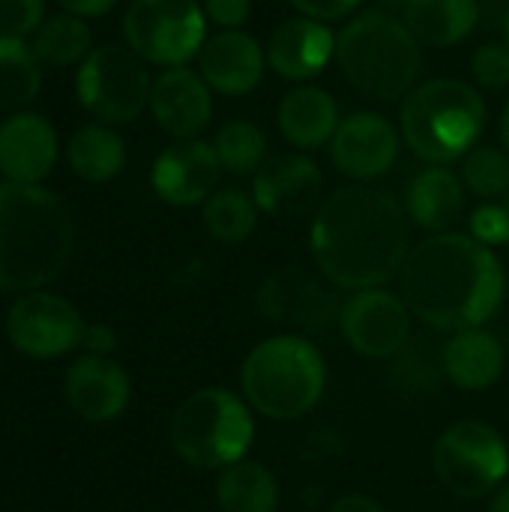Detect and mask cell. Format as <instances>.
Listing matches in <instances>:
<instances>
[{
    "label": "cell",
    "instance_id": "obj_1",
    "mask_svg": "<svg viewBox=\"0 0 509 512\" xmlns=\"http://www.w3.org/2000/svg\"><path fill=\"white\" fill-rule=\"evenodd\" d=\"M309 246L318 273L333 288L351 294L384 288L411 252V219L390 189L348 183L318 204Z\"/></svg>",
    "mask_w": 509,
    "mask_h": 512
},
{
    "label": "cell",
    "instance_id": "obj_2",
    "mask_svg": "<svg viewBox=\"0 0 509 512\" xmlns=\"http://www.w3.org/2000/svg\"><path fill=\"white\" fill-rule=\"evenodd\" d=\"M411 312L435 330L483 327L504 303L507 273L495 249L444 231L417 243L399 273Z\"/></svg>",
    "mask_w": 509,
    "mask_h": 512
},
{
    "label": "cell",
    "instance_id": "obj_3",
    "mask_svg": "<svg viewBox=\"0 0 509 512\" xmlns=\"http://www.w3.org/2000/svg\"><path fill=\"white\" fill-rule=\"evenodd\" d=\"M75 249V222L63 201L33 183H0V288L39 291Z\"/></svg>",
    "mask_w": 509,
    "mask_h": 512
},
{
    "label": "cell",
    "instance_id": "obj_4",
    "mask_svg": "<svg viewBox=\"0 0 509 512\" xmlns=\"http://www.w3.org/2000/svg\"><path fill=\"white\" fill-rule=\"evenodd\" d=\"M336 60L345 81L375 102H399L423 72V51L402 15L381 6L357 12L336 36Z\"/></svg>",
    "mask_w": 509,
    "mask_h": 512
},
{
    "label": "cell",
    "instance_id": "obj_5",
    "mask_svg": "<svg viewBox=\"0 0 509 512\" xmlns=\"http://www.w3.org/2000/svg\"><path fill=\"white\" fill-rule=\"evenodd\" d=\"M486 129V102L462 78H432L417 84L399 111L402 141L426 165H453L465 159Z\"/></svg>",
    "mask_w": 509,
    "mask_h": 512
},
{
    "label": "cell",
    "instance_id": "obj_6",
    "mask_svg": "<svg viewBox=\"0 0 509 512\" xmlns=\"http://www.w3.org/2000/svg\"><path fill=\"white\" fill-rule=\"evenodd\" d=\"M243 399L267 420H300L324 396L327 363L303 336L282 333L258 342L240 369Z\"/></svg>",
    "mask_w": 509,
    "mask_h": 512
},
{
    "label": "cell",
    "instance_id": "obj_7",
    "mask_svg": "<svg viewBox=\"0 0 509 512\" xmlns=\"http://www.w3.org/2000/svg\"><path fill=\"white\" fill-rule=\"evenodd\" d=\"M252 441L255 420L249 402L222 387L192 393L171 417L174 453L201 471H222L246 459Z\"/></svg>",
    "mask_w": 509,
    "mask_h": 512
},
{
    "label": "cell",
    "instance_id": "obj_8",
    "mask_svg": "<svg viewBox=\"0 0 509 512\" xmlns=\"http://www.w3.org/2000/svg\"><path fill=\"white\" fill-rule=\"evenodd\" d=\"M432 471L453 498L480 501L507 483V441L489 423H453L432 447Z\"/></svg>",
    "mask_w": 509,
    "mask_h": 512
},
{
    "label": "cell",
    "instance_id": "obj_9",
    "mask_svg": "<svg viewBox=\"0 0 509 512\" xmlns=\"http://www.w3.org/2000/svg\"><path fill=\"white\" fill-rule=\"evenodd\" d=\"M150 87L153 78L129 45H96L75 75L81 108L105 126L138 120L150 108Z\"/></svg>",
    "mask_w": 509,
    "mask_h": 512
},
{
    "label": "cell",
    "instance_id": "obj_10",
    "mask_svg": "<svg viewBox=\"0 0 509 512\" xmlns=\"http://www.w3.org/2000/svg\"><path fill=\"white\" fill-rule=\"evenodd\" d=\"M126 45L165 69L186 66L207 39V15L198 0H132L123 15Z\"/></svg>",
    "mask_w": 509,
    "mask_h": 512
},
{
    "label": "cell",
    "instance_id": "obj_11",
    "mask_svg": "<svg viewBox=\"0 0 509 512\" xmlns=\"http://www.w3.org/2000/svg\"><path fill=\"white\" fill-rule=\"evenodd\" d=\"M411 306L387 288L354 291L339 312L345 342L372 360H387L405 351L411 339Z\"/></svg>",
    "mask_w": 509,
    "mask_h": 512
},
{
    "label": "cell",
    "instance_id": "obj_12",
    "mask_svg": "<svg viewBox=\"0 0 509 512\" xmlns=\"http://www.w3.org/2000/svg\"><path fill=\"white\" fill-rule=\"evenodd\" d=\"M84 330L87 327H84L81 312L69 300L57 294H45V291H30L18 297L6 318L9 342L21 354L39 357V360L69 354L72 348L84 342Z\"/></svg>",
    "mask_w": 509,
    "mask_h": 512
},
{
    "label": "cell",
    "instance_id": "obj_13",
    "mask_svg": "<svg viewBox=\"0 0 509 512\" xmlns=\"http://www.w3.org/2000/svg\"><path fill=\"white\" fill-rule=\"evenodd\" d=\"M333 282L315 276L303 264H285L270 273L258 288V309L273 324L285 327H324L339 318L342 306L330 291Z\"/></svg>",
    "mask_w": 509,
    "mask_h": 512
},
{
    "label": "cell",
    "instance_id": "obj_14",
    "mask_svg": "<svg viewBox=\"0 0 509 512\" xmlns=\"http://www.w3.org/2000/svg\"><path fill=\"white\" fill-rule=\"evenodd\" d=\"M399 147L402 132L384 114L354 111L339 120L330 138V159L354 183H372L396 165Z\"/></svg>",
    "mask_w": 509,
    "mask_h": 512
},
{
    "label": "cell",
    "instance_id": "obj_15",
    "mask_svg": "<svg viewBox=\"0 0 509 512\" xmlns=\"http://www.w3.org/2000/svg\"><path fill=\"white\" fill-rule=\"evenodd\" d=\"M222 165L210 141L189 138L168 144L150 171L153 192L171 207H195L204 204L219 183Z\"/></svg>",
    "mask_w": 509,
    "mask_h": 512
},
{
    "label": "cell",
    "instance_id": "obj_16",
    "mask_svg": "<svg viewBox=\"0 0 509 512\" xmlns=\"http://www.w3.org/2000/svg\"><path fill=\"white\" fill-rule=\"evenodd\" d=\"M324 174L306 153H285L264 162L252 180V198L273 219H300L321 201Z\"/></svg>",
    "mask_w": 509,
    "mask_h": 512
},
{
    "label": "cell",
    "instance_id": "obj_17",
    "mask_svg": "<svg viewBox=\"0 0 509 512\" xmlns=\"http://www.w3.org/2000/svg\"><path fill=\"white\" fill-rule=\"evenodd\" d=\"M210 93L213 90L195 69H189V66L165 69L162 75L153 78L150 114H153L156 126L177 141L198 138L213 117Z\"/></svg>",
    "mask_w": 509,
    "mask_h": 512
},
{
    "label": "cell",
    "instance_id": "obj_18",
    "mask_svg": "<svg viewBox=\"0 0 509 512\" xmlns=\"http://www.w3.org/2000/svg\"><path fill=\"white\" fill-rule=\"evenodd\" d=\"M195 60H198V75L207 81L213 93L246 96L264 78L267 51L246 30H219L204 39Z\"/></svg>",
    "mask_w": 509,
    "mask_h": 512
},
{
    "label": "cell",
    "instance_id": "obj_19",
    "mask_svg": "<svg viewBox=\"0 0 509 512\" xmlns=\"http://www.w3.org/2000/svg\"><path fill=\"white\" fill-rule=\"evenodd\" d=\"M57 150V132L42 114L18 111L0 123V174L9 183L39 186L51 174Z\"/></svg>",
    "mask_w": 509,
    "mask_h": 512
},
{
    "label": "cell",
    "instance_id": "obj_20",
    "mask_svg": "<svg viewBox=\"0 0 509 512\" xmlns=\"http://www.w3.org/2000/svg\"><path fill=\"white\" fill-rule=\"evenodd\" d=\"M336 57V33L315 18L282 21L267 39V66L285 81H309Z\"/></svg>",
    "mask_w": 509,
    "mask_h": 512
},
{
    "label": "cell",
    "instance_id": "obj_21",
    "mask_svg": "<svg viewBox=\"0 0 509 512\" xmlns=\"http://www.w3.org/2000/svg\"><path fill=\"white\" fill-rule=\"evenodd\" d=\"M132 387L120 363L108 357H81L66 372V399L87 423H111L129 405Z\"/></svg>",
    "mask_w": 509,
    "mask_h": 512
},
{
    "label": "cell",
    "instance_id": "obj_22",
    "mask_svg": "<svg viewBox=\"0 0 509 512\" xmlns=\"http://www.w3.org/2000/svg\"><path fill=\"white\" fill-rule=\"evenodd\" d=\"M465 183L450 165H426L420 168L405 189V210L408 219L429 231L444 234L453 231V225L465 213Z\"/></svg>",
    "mask_w": 509,
    "mask_h": 512
},
{
    "label": "cell",
    "instance_id": "obj_23",
    "mask_svg": "<svg viewBox=\"0 0 509 512\" xmlns=\"http://www.w3.org/2000/svg\"><path fill=\"white\" fill-rule=\"evenodd\" d=\"M276 126L282 138L297 150H315L330 144L339 129V105L324 87L300 84L279 99Z\"/></svg>",
    "mask_w": 509,
    "mask_h": 512
},
{
    "label": "cell",
    "instance_id": "obj_24",
    "mask_svg": "<svg viewBox=\"0 0 509 512\" xmlns=\"http://www.w3.org/2000/svg\"><path fill=\"white\" fill-rule=\"evenodd\" d=\"M504 345L486 327H468L450 336L441 351V369L459 390H486L504 372Z\"/></svg>",
    "mask_w": 509,
    "mask_h": 512
},
{
    "label": "cell",
    "instance_id": "obj_25",
    "mask_svg": "<svg viewBox=\"0 0 509 512\" xmlns=\"http://www.w3.org/2000/svg\"><path fill=\"white\" fill-rule=\"evenodd\" d=\"M402 21L420 45L453 48L477 30L480 0H411Z\"/></svg>",
    "mask_w": 509,
    "mask_h": 512
},
{
    "label": "cell",
    "instance_id": "obj_26",
    "mask_svg": "<svg viewBox=\"0 0 509 512\" xmlns=\"http://www.w3.org/2000/svg\"><path fill=\"white\" fill-rule=\"evenodd\" d=\"M66 159H69V168L81 180H87V183H108L126 165V144H123V138L111 126L90 123V126H81L78 132L69 135Z\"/></svg>",
    "mask_w": 509,
    "mask_h": 512
},
{
    "label": "cell",
    "instance_id": "obj_27",
    "mask_svg": "<svg viewBox=\"0 0 509 512\" xmlns=\"http://www.w3.org/2000/svg\"><path fill=\"white\" fill-rule=\"evenodd\" d=\"M216 504L219 512H276L279 483L261 462L240 459L219 471Z\"/></svg>",
    "mask_w": 509,
    "mask_h": 512
},
{
    "label": "cell",
    "instance_id": "obj_28",
    "mask_svg": "<svg viewBox=\"0 0 509 512\" xmlns=\"http://www.w3.org/2000/svg\"><path fill=\"white\" fill-rule=\"evenodd\" d=\"M30 48L45 66H54V69L81 66L87 54L93 51V33L84 18L72 12H60L42 21V27L33 33Z\"/></svg>",
    "mask_w": 509,
    "mask_h": 512
},
{
    "label": "cell",
    "instance_id": "obj_29",
    "mask_svg": "<svg viewBox=\"0 0 509 512\" xmlns=\"http://www.w3.org/2000/svg\"><path fill=\"white\" fill-rule=\"evenodd\" d=\"M42 87L39 57L24 39L0 36V114H18Z\"/></svg>",
    "mask_w": 509,
    "mask_h": 512
},
{
    "label": "cell",
    "instance_id": "obj_30",
    "mask_svg": "<svg viewBox=\"0 0 509 512\" xmlns=\"http://www.w3.org/2000/svg\"><path fill=\"white\" fill-rule=\"evenodd\" d=\"M258 204L252 195H246L243 189H216L207 201H204V228L216 243L225 246H237L243 240L252 237V231L258 228Z\"/></svg>",
    "mask_w": 509,
    "mask_h": 512
},
{
    "label": "cell",
    "instance_id": "obj_31",
    "mask_svg": "<svg viewBox=\"0 0 509 512\" xmlns=\"http://www.w3.org/2000/svg\"><path fill=\"white\" fill-rule=\"evenodd\" d=\"M213 150L219 156L222 171L243 177V174H255L264 165L267 156V138L261 132L258 123L252 120H228L216 138H213Z\"/></svg>",
    "mask_w": 509,
    "mask_h": 512
},
{
    "label": "cell",
    "instance_id": "obj_32",
    "mask_svg": "<svg viewBox=\"0 0 509 512\" xmlns=\"http://www.w3.org/2000/svg\"><path fill=\"white\" fill-rule=\"evenodd\" d=\"M462 183L483 201H501L509 195V153L504 147L477 144L462 159Z\"/></svg>",
    "mask_w": 509,
    "mask_h": 512
},
{
    "label": "cell",
    "instance_id": "obj_33",
    "mask_svg": "<svg viewBox=\"0 0 509 512\" xmlns=\"http://www.w3.org/2000/svg\"><path fill=\"white\" fill-rule=\"evenodd\" d=\"M471 237L489 249L509 246V195L501 201H486L480 204L471 219H468Z\"/></svg>",
    "mask_w": 509,
    "mask_h": 512
},
{
    "label": "cell",
    "instance_id": "obj_34",
    "mask_svg": "<svg viewBox=\"0 0 509 512\" xmlns=\"http://www.w3.org/2000/svg\"><path fill=\"white\" fill-rule=\"evenodd\" d=\"M471 75L486 90L509 87V45L507 42H483L471 54Z\"/></svg>",
    "mask_w": 509,
    "mask_h": 512
},
{
    "label": "cell",
    "instance_id": "obj_35",
    "mask_svg": "<svg viewBox=\"0 0 509 512\" xmlns=\"http://www.w3.org/2000/svg\"><path fill=\"white\" fill-rule=\"evenodd\" d=\"M45 21V0H0V36H33Z\"/></svg>",
    "mask_w": 509,
    "mask_h": 512
},
{
    "label": "cell",
    "instance_id": "obj_36",
    "mask_svg": "<svg viewBox=\"0 0 509 512\" xmlns=\"http://www.w3.org/2000/svg\"><path fill=\"white\" fill-rule=\"evenodd\" d=\"M300 15L315 18V21H342V18H354L357 9L363 6V0H288Z\"/></svg>",
    "mask_w": 509,
    "mask_h": 512
},
{
    "label": "cell",
    "instance_id": "obj_37",
    "mask_svg": "<svg viewBox=\"0 0 509 512\" xmlns=\"http://www.w3.org/2000/svg\"><path fill=\"white\" fill-rule=\"evenodd\" d=\"M201 6L207 21H213L219 30H243L252 12V0H204Z\"/></svg>",
    "mask_w": 509,
    "mask_h": 512
},
{
    "label": "cell",
    "instance_id": "obj_38",
    "mask_svg": "<svg viewBox=\"0 0 509 512\" xmlns=\"http://www.w3.org/2000/svg\"><path fill=\"white\" fill-rule=\"evenodd\" d=\"M81 345H84L93 357H105V354L114 351L117 336H114V330L105 327V324H90V327L84 330V342H81Z\"/></svg>",
    "mask_w": 509,
    "mask_h": 512
},
{
    "label": "cell",
    "instance_id": "obj_39",
    "mask_svg": "<svg viewBox=\"0 0 509 512\" xmlns=\"http://www.w3.org/2000/svg\"><path fill=\"white\" fill-rule=\"evenodd\" d=\"M63 12H72L78 18H96L114 9L117 0H54Z\"/></svg>",
    "mask_w": 509,
    "mask_h": 512
},
{
    "label": "cell",
    "instance_id": "obj_40",
    "mask_svg": "<svg viewBox=\"0 0 509 512\" xmlns=\"http://www.w3.org/2000/svg\"><path fill=\"white\" fill-rule=\"evenodd\" d=\"M330 512H384V507L375 501V498H369V495H360V492H351V495H342Z\"/></svg>",
    "mask_w": 509,
    "mask_h": 512
},
{
    "label": "cell",
    "instance_id": "obj_41",
    "mask_svg": "<svg viewBox=\"0 0 509 512\" xmlns=\"http://www.w3.org/2000/svg\"><path fill=\"white\" fill-rule=\"evenodd\" d=\"M489 512H509V483H504L501 489H495V492H492Z\"/></svg>",
    "mask_w": 509,
    "mask_h": 512
},
{
    "label": "cell",
    "instance_id": "obj_42",
    "mask_svg": "<svg viewBox=\"0 0 509 512\" xmlns=\"http://www.w3.org/2000/svg\"><path fill=\"white\" fill-rule=\"evenodd\" d=\"M501 144L509 153V99L507 105H504V111H501Z\"/></svg>",
    "mask_w": 509,
    "mask_h": 512
},
{
    "label": "cell",
    "instance_id": "obj_43",
    "mask_svg": "<svg viewBox=\"0 0 509 512\" xmlns=\"http://www.w3.org/2000/svg\"><path fill=\"white\" fill-rule=\"evenodd\" d=\"M381 9H387V12H396V15H402V9L411 3V0H375Z\"/></svg>",
    "mask_w": 509,
    "mask_h": 512
},
{
    "label": "cell",
    "instance_id": "obj_44",
    "mask_svg": "<svg viewBox=\"0 0 509 512\" xmlns=\"http://www.w3.org/2000/svg\"><path fill=\"white\" fill-rule=\"evenodd\" d=\"M504 42L509 45V9H507V15H504Z\"/></svg>",
    "mask_w": 509,
    "mask_h": 512
}]
</instances>
